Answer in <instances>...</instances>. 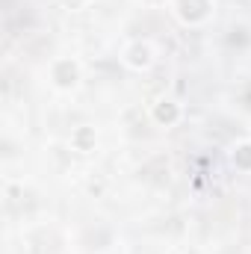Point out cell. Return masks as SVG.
I'll use <instances>...</instances> for the list:
<instances>
[{
    "label": "cell",
    "mask_w": 251,
    "mask_h": 254,
    "mask_svg": "<svg viewBox=\"0 0 251 254\" xmlns=\"http://www.w3.org/2000/svg\"><path fill=\"white\" fill-rule=\"evenodd\" d=\"M154 45L148 42V39H136V42H130L125 48V54H122V63L127 68H133V71H148L151 65H154Z\"/></svg>",
    "instance_id": "obj_1"
},
{
    "label": "cell",
    "mask_w": 251,
    "mask_h": 254,
    "mask_svg": "<svg viewBox=\"0 0 251 254\" xmlns=\"http://www.w3.org/2000/svg\"><path fill=\"white\" fill-rule=\"evenodd\" d=\"M175 15L189 27H198L213 15V0H175Z\"/></svg>",
    "instance_id": "obj_2"
},
{
    "label": "cell",
    "mask_w": 251,
    "mask_h": 254,
    "mask_svg": "<svg viewBox=\"0 0 251 254\" xmlns=\"http://www.w3.org/2000/svg\"><path fill=\"white\" fill-rule=\"evenodd\" d=\"M51 83L60 92H71L80 83V65L74 63V60H68V57L54 60V65H51Z\"/></svg>",
    "instance_id": "obj_3"
},
{
    "label": "cell",
    "mask_w": 251,
    "mask_h": 254,
    "mask_svg": "<svg viewBox=\"0 0 251 254\" xmlns=\"http://www.w3.org/2000/svg\"><path fill=\"white\" fill-rule=\"evenodd\" d=\"M151 116H154L157 125L172 127V125L181 122V104H175V101H157L154 110H151Z\"/></svg>",
    "instance_id": "obj_4"
},
{
    "label": "cell",
    "mask_w": 251,
    "mask_h": 254,
    "mask_svg": "<svg viewBox=\"0 0 251 254\" xmlns=\"http://www.w3.org/2000/svg\"><path fill=\"white\" fill-rule=\"evenodd\" d=\"M95 142H98V133H95V127H77L74 133H71V145H74V151H92L95 148Z\"/></svg>",
    "instance_id": "obj_5"
},
{
    "label": "cell",
    "mask_w": 251,
    "mask_h": 254,
    "mask_svg": "<svg viewBox=\"0 0 251 254\" xmlns=\"http://www.w3.org/2000/svg\"><path fill=\"white\" fill-rule=\"evenodd\" d=\"M231 163H234L240 172H251V139L240 142V145H234V151H231Z\"/></svg>",
    "instance_id": "obj_6"
},
{
    "label": "cell",
    "mask_w": 251,
    "mask_h": 254,
    "mask_svg": "<svg viewBox=\"0 0 251 254\" xmlns=\"http://www.w3.org/2000/svg\"><path fill=\"white\" fill-rule=\"evenodd\" d=\"M65 6H68V9H80V6H83V3H86V0H63Z\"/></svg>",
    "instance_id": "obj_7"
},
{
    "label": "cell",
    "mask_w": 251,
    "mask_h": 254,
    "mask_svg": "<svg viewBox=\"0 0 251 254\" xmlns=\"http://www.w3.org/2000/svg\"><path fill=\"white\" fill-rule=\"evenodd\" d=\"M148 3H160V0H148Z\"/></svg>",
    "instance_id": "obj_8"
}]
</instances>
